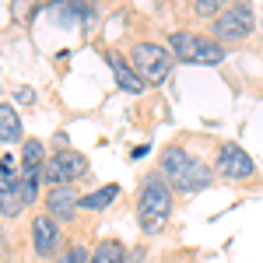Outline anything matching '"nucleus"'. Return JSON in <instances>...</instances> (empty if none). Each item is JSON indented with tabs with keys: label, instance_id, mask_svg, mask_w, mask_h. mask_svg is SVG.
Returning a JSON list of instances; mask_svg holds the SVG:
<instances>
[{
	"label": "nucleus",
	"instance_id": "f257e3e1",
	"mask_svg": "<svg viewBox=\"0 0 263 263\" xmlns=\"http://www.w3.org/2000/svg\"><path fill=\"white\" fill-rule=\"evenodd\" d=\"M158 172L172 182V190L182 193V197H193V193H200V190H207L214 182V165L197 158L182 144H168L158 155Z\"/></svg>",
	"mask_w": 263,
	"mask_h": 263
},
{
	"label": "nucleus",
	"instance_id": "f03ea898",
	"mask_svg": "<svg viewBox=\"0 0 263 263\" xmlns=\"http://www.w3.org/2000/svg\"><path fill=\"white\" fill-rule=\"evenodd\" d=\"M176 211V190L162 172H147L137 186V224L144 235H162Z\"/></svg>",
	"mask_w": 263,
	"mask_h": 263
},
{
	"label": "nucleus",
	"instance_id": "7ed1b4c3",
	"mask_svg": "<svg viewBox=\"0 0 263 263\" xmlns=\"http://www.w3.org/2000/svg\"><path fill=\"white\" fill-rule=\"evenodd\" d=\"M168 49L176 63H190V67H218L224 63V46L214 35H203V32H168Z\"/></svg>",
	"mask_w": 263,
	"mask_h": 263
},
{
	"label": "nucleus",
	"instance_id": "20e7f679",
	"mask_svg": "<svg viewBox=\"0 0 263 263\" xmlns=\"http://www.w3.org/2000/svg\"><path fill=\"white\" fill-rule=\"evenodd\" d=\"M214 176L232 182V186H253V182L260 179V168H256V162L249 158V151H246L242 144L224 141L214 151Z\"/></svg>",
	"mask_w": 263,
	"mask_h": 263
},
{
	"label": "nucleus",
	"instance_id": "39448f33",
	"mask_svg": "<svg viewBox=\"0 0 263 263\" xmlns=\"http://www.w3.org/2000/svg\"><path fill=\"white\" fill-rule=\"evenodd\" d=\"M126 60L134 63V70L144 78L147 88H155V84L168 81L176 57H172V49H168V46H158V42H134V46H130V53H126Z\"/></svg>",
	"mask_w": 263,
	"mask_h": 263
},
{
	"label": "nucleus",
	"instance_id": "423d86ee",
	"mask_svg": "<svg viewBox=\"0 0 263 263\" xmlns=\"http://www.w3.org/2000/svg\"><path fill=\"white\" fill-rule=\"evenodd\" d=\"M25 190H21V162L18 155H0V221H14L25 214Z\"/></svg>",
	"mask_w": 263,
	"mask_h": 263
},
{
	"label": "nucleus",
	"instance_id": "0eeeda50",
	"mask_svg": "<svg viewBox=\"0 0 263 263\" xmlns=\"http://www.w3.org/2000/svg\"><path fill=\"white\" fill-rule=\"evenodd\" d=\"M253 28H256V11H253V4L249 0H232L228 7H224L218 18L211 21V35L221 42H242L253 35Z\"/></svg>",
	"mask_w": 263,
	"mask_h": 263
},
{
	"label": "nucleus",
	"instance_id": "6e6552de",
	"mask_svg": "<svg viewBox=\"0 0 263 263\" xmlns=\"http://www.w3.org/2000/svg\"><path fill=\"white\" fill-rule=\"evenodd\" d=\"M88 172H91L88 158H84L78 147H70V144L49 151V158H46V182H49V186H74V182L84 179Z\"/></svg>",
	"mask_w": 263,
	"mask_h": 263
},
{
	"label": "nucleus",
	"instance_id": "1a4fd4ad",
	"mask_svg": "<svg viewBox=\"0 0 263 263\" xmlns=\"http://www.w3.org/2000/svg\"><path fill=\"white\" fill-rule=\"evenodd\" d=\"M32 253L39 256V260H57L63 249V224L53 218V214H46V211H39L35 218H32Z\"/></svg>",
	"mask_w": 263,
	"mask_h": 263
},
{
	"label": "nucleus",
	"instance_id": "9d476101",
	"mask_svg": "<svg viewBox=\"0 0 263 263\" xmlns=\"http://www.w3.org/2000/svg\"><path fill=\"white\" fill-rule=\"evenodd\" d=\"M42 211L53 214L60 224H70L78 214H81V193L74 186H49L42 193Z\"/></svg>",
	"mask_w": 263,
	"mask_h": 263
},
{
	"label": "nucleus",
	"instance_id": "9b49d317",
	"mask_svg": "<svg viewBox=\"0 0 263 263\" xmlns=\"http://www.w3.org/2000/svg\"><path fill=\"white\" fill-rule=\"evenodd\" d=\"M102 57H105L109 70H112V81H116V88H120L123 95H144V91H147L144 78L137 74V70H134V63L126 60L123 53H116V49H105Z\"/></svg>",
	"mask_w": 263,
	"mask_h": 263
},
{
	"label": "nucleus",
	"instance_id": "f8f14e48",
	"mask_svg": "<svg viewBox=\"0 0 263 263\" xmlns=\"http://www.w3.org/2000/svg\"><path fill=\"white\" fill-rule=\"evenodd\" d=\"M116 200H120V182H105V186H99V190H91V193L81 197V214H102Z\"/></svg>",
	"mask_w": 263,
	"mask_h": 263
},
{
	"label": "nucleus",
	"instance_id": "ddd939ff",
	"mask_svg": "<svg viewBox=\"0 0 263 263\" xmlns=\"http://www.w3.org/2000/svg\"><path fill=\"white\" fill-rule=\"evenodd\" d=\"M21 141H25V126H21L18 109L0 102V144L11 147V144H21Z\"/></svg>",
	"mask_w": 263,
	"mask_h": 263
},
{
	"label": "nucleus",
	"instance_id": "4468645a",
	"mask_svg": "<svg viewBox=\"0 0 263 263\" xmlns=\"http://www.w3.org/2000/svg\"><path fill=\"white\" fill-rule=\"evenodd\" d=\"M126 246L120 239H99L91 249V263H126Z\"/></svg>",
	"mask_w": 263,
	"mask_h": 263
},
{
	"label": "nucleus",
	"instance_id": "2eb2a0df",
	"mask_svg": "<svg viewBox=\"0 0 263 263\" xmlns=\"http://www.w3.org/2000/svg\"><path fill=\"white\" fill-rule=\"evenodd\" d=\"M232 0H190V18L197 21H214Z\"/></svg>",
	"mask_w": 263,
	"mask_h": 263
},
{
	"label": "nucleus",
	"instance_id": "dca6fc26",
	"mask_svg": "<svg viewBox=\"0 0 263 263\" xmlns=\"http://www.w3.org/2000/svg\"><path fill=\"white\" fill-rule=\"evenodd\" d=\"M57 263H91V253H88L84 242H70L60 256H57Z\"/></svg>",
	"mask_w": 263,
	"mask_h": 263
},
{
	"label": "nucleus",
	"instance_id": "f3484780",
	"mask_svg": "<svg viewBox=\"0 0 263 263\" xmlns=\"http://www.w3.org/2000/svg\"><path fill=\"white\" fill-rule=\"evenodd\" d=\"M14 99H18L21 105H35V88H28V84H18V88H14Z\"/></svg>",
	"mask_w": 263,
	"mask_h": 263
},
{
	"label": "nucleus",
	"instance_id": "a211bd4d",
	"mask_svg": "<svg viewBox=\"0 0 263 263\" xmlns=\"http://www.w3.org/2000/svg\"><path fill=\"white\" fill-rule=\"evenodd\" d=\"M126 263H144V246L130 249V253H126Z\"/></svg>",
	"mask_w": 263,
	"mask_h": 263
}]
</instances>
